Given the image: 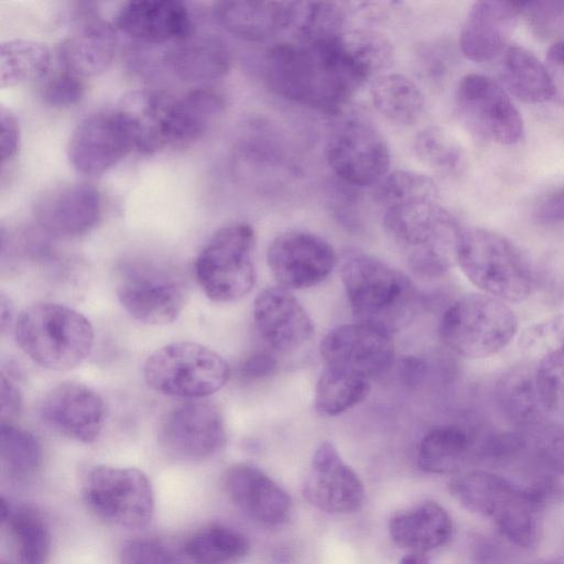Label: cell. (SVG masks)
<instances>
[{
	"label": "cell",
	"mask_w": 564,
	"mask_h": 564,
	"mask_svg": "<svg viewBox=\"0 0 564 564\" xmlns=\"http://www.w3.org/2000/svg\"><path fill=\"white\" fill-rule=\"evenodd\" d=\"M265 78L279 96L325 112H340L368 80L337 37L283 42L270 48Z\"/></svg>",
	"instance_id": "obj_1"
},
{
	"label": "cell",
	"mask_w": 564,
	"mask_h": 564,
	"mask_svg": "<svg viewBox=\"0 0 564 564\" xmlns=\"http://www.w3.org/2000/svg\"><path fill=\"white\" fill-rule=\"evenodd\" d=\"M380 207L386 231L415 275L440 278L457 264L463 228L440 204L436 183Z\"/></svg>",
	"instance_id": "obj_2"
},
{
	"label": "cell",
	"mask_w": 564,
	"mask_h": 564,
	"mask_svg": "<svg viewBox=\"0 0 564 564\" xmlns=\"http://www.w3.org/2000/svg\"><path fill=\"white\" fill-rule=\"evenodd\" d=\"M339 271L350 308L359 323L391 335L415 317L420 294L402 271L361 251L346 253Z\"/></svg>",
	"instance_id": "obj_3"
},
{
	"label": "cell",
	"mask_w": 564,
	"mask_h": 564,
	"mask_svg": "<svg viewBox=\"0 0 564 564\" xmlns=\"http://www.w3.org/2000/svg\"><path fill=\"white\" fill-rule=\"evenodd\" d=\"M127 108L137 117L141 138L138 151L152 154L199 140L224 112V96L213 87H196L180 96L148 91L129 98Z\"/></svg>",
	"instance_id": "obj_4"
},
{
	"label": "cell",
	"mask_w": 564,
	"mask_h": 564,
	"mask_svg": "<svg viewBox=\"0 0 564 564\" xmlns=\"http://www.w3.org/2000/svg\"><path fill=\"white\" fill-rule=\"evenodd\" d=\"M457 264L484 294L503 302H522L535 288L527 254L508 237L489 229H462Z\"/></svg>",
	"instance_id": "obj_5"
},
{
	"label": "cell",
	"mask_w": 564,
	"mask_h": 564,
	"mask_svg": "<svg viewBox=\"0 0 564 564\" xmlns=\"http://www.w3.org/2000/svg\"><path fill=\"white\" fill-rule=\"evenodd\" d=\"M15 340L35 364L69 370L90 354L94 328L79 312L57 303H36L23 310L14 326Z\"/></svg>",
	"instance_id": "obj_6"
},
{
	"label": "cell",
	"mask_w": 564,
	"mask_h": 564,
	"mask_svg": "<svg viewBox=\"0 0 564 564\" xmlns=\"http://www.w3.org/2000/svg\"><path fill=\"white\" fill-rule=\"evenodd\" d=\"M440 336L455 354L485 358L502 350L518 333V317L506 302L487 294H468L443 314Z\"/></svg>",
	"instance_id": "obj_7"
},
{
	"label": "cell",
	"mask_w": 564,
	"mask_h": 564,
	"mask_svg": "<svg viewBox=\"0 0 564 564\" xmlns=\"http://www.w3.org/2000/svg\"><path fill=\"white\" fill-rule=\"evenodd\" d=\"M150 389L169 397L197 400L220 390L230 377L227 361L193 341H174L152 352L143 367Z\"/></svg>",
	"instance_id": "obj_8"
},
{
	"label": "cell",
	"mask_w": 564,
	"mask_h": 564,
	"mask_svg": "<svg viewBox=\"0 0 564 564\" xmlns=\"http://www.w3.org/2000/svg\"><path fill=\"white\" fill-rule=\"evenodd\" d=\"M254 232L235 223L218 229L195 259L196 280L208 299L227 303L247 295L256 282Z\"/></svg>",
	"instance_id": "obj_9"
},
{
	"label": "cell",
	"mask_w": 564,
	"mask_h": 564,
	"mask_svg": "<svg viewBox=\"0 0 564 564\" xmlns=\"http://www.w3.org/2000/svg\"><path fill=\"white\" fill-rule=\"evenodd\" d=\"M83 498L96 517L120 528H145L154 516L151 481L134 467H93L84 479Z\"/></svg>",
	"instance_id": "obj_10"
},
{
	"label": "cell",
	"mask_w": 564,
	"mask_h": 564,
	"mask_svg": "<svg viewBox=\"0 0 564 564\" xmlns=\"http://www.w3.org/2000/svg\"><path fill=\"white\" fill-rule=\"evenodd\" d=\"M140 138V123L128 108L99 110L85 117L74 129L68 159L80 174L101 175L133 149L138 150Z\"/></svg>",
	"instance_id": "obj_11"
},
{
	"label": "cell",
	"mask_w": 564,
	"mask_h": 564,
	"mask_svg": "<svg viewBox=\"0 0 564 564\" xmlns=\"http://www.w3.org/2000/svg\"><path fill=\"white\" fill-rule=\"evenodd\" d=\"M455 112L473 137L501 145H513L524 137V122L507 90L490 77L470 73L455 91Z\"/></svg>",
	"instance_id": "obj_12"
},
{
	"label": "cell",
	"mask_w": 564,
	"mask_h": 564,
	"mask_svg": "<svg viewBox=\"0 0 564 564\" xmlns=\"http://www.w3.org/2000/svg\"><path fill=\"white\" fill-rule=\"evenodd\" d=\"M325 158L343 183L357 187L379 183L390 167L384 138L359 115L345 118L333 129L326 141Z\"/></svg>",
	"instance_id": "obj_13"
},
{
	"label": "cell",
	"mask_w": 564,
	"mask_h": 564,
	"mask_svg": "<svg viewBox=\"0 0 564 564\" xmlns=\"http://www.w3.org/2000/svg\"><path fill=\"white\" fill-rule=\"evenodd\" d=\"M117 295L123 308L147 325H166L183 311L187 299L184 279L154 264H130L121 270Z\"/></svg>",
	"instance_id": "obj_14"
},
{
	"label": "cell",
	"mask_w": 564,
	"mask_h": 564,
	"mask_svg": "<svg viewBox=\"0 0 564 564\" xmlns=\"http://www.w3.org/2000/svg\"><path fill=\"white\" fill-rule=\"evenodd\" d=\"M267 263L281 288L302 290L324 281L335 268L337 254L333 246L316 234L288 230L269 245Z\"/></svg>",
	"instance_id": "obj_15"
},
{
	"label": "cell",
	"mask_w": 564,
	"mask_h": 564,
	"mask_svg": "<svg viewBox=\"0 0 564 564\" xmlns=\"http://www.w3.org/2000/svg\"><path fill=\"white\" fill-rule=\"evenodd\" d=\"M159 441L167 454L183 460H202L216 454L226 442L224 419L212 402L188 400L163 419Z\"/></svg>",
	"instance_id": "obj_16"
},
{
	"label": "cell",
	"mask_w": 564,
	"mask_h": 564,
	"mask_svg": "<svg viewBox=\"0 0 564 564\" xmlns=\"http://www.w3.org/2000/svg\"><path fill=\"white\" fill-rule=\"evenodd\" d=\"M319 349L328 367L367 380L387 372L395 357L390 334L359 322L333 328Z\"/></svg>",
	"instance_id": "obj_17"
},
{
	"label": "cell",
	"mask_w": 564,
	"mask_h": 564,
	"mask_svg": "<svg viewBox=\"0 0 564 564\" xmlns=\"http://www.w3.org/2000/svg\"><path fill=\"white\" fill-rule=\"evenodd\" d=\"M303 496L315 508L332 514L358 511L365 488L357 473L347 465L329 442L315 451L303 482Z\"/></svg>",
	"instance_id": "obj_18"
},
{
	"label": "cell",
	"mask_w": 564,
	"mask_h": 564,
	"mask_svg": "<svg viewBox=\"0 0 564 564\" xmlns=\"http://www.w3.org/2000/svg\"><path fill=\"white\" fill-rule=\"evenodd\" d=\"M100 192L88 183H69L48 189L33 206L41 229L59 238H76L91 231L102 217Z\"/></svg>",
	"instance_id": "obj_19"
},
{
	"label": "cell",
	"mask_w": 564,
	"mask_h": 564,
	"mask_svg": "<svg viewBox=\"0 0 564 564\" xmlns=\"http://www.w3.org/2000/svg\"><path fill=\"white\" fill-rule=\"evenodd\" d=\"M43 423L54 432L89 444L97 440L105 423V404L90 387L63 382L52 388L39 408Z\"/></svg>",
	"instance_id": "obj_20"
},
{
	"label": "cell",
	"mask_w": 564,
	"mask_h": 564,
	"mask_svg": "<svg viewBox=\"0 0 564 564\" xmlns=\"http://www.w3.org/2000/svg\"><path fill=\"white\" fill-rule=\"evenodd\" d=\"M258 335L273 354H291L308 344L314 325L299 300L281 286L262 290L253 302Z\"/></svg>",
	"instance_id": "obj_21"
},
{
	"label": "cell",
	"mask_w": 564,
	"mask_h": 564,
	"mask_svg": "<svg viewBox=\"0 0 564 564\" xmlns=\"http://www.w3.org/2000/svg\"><path fill=\"white\" fill-rule=\"evenodd\" d=\"M224 488L234 506L257 523L280 525L291 516L289 494L256 466L237 464L228 468Z\"/></svg>",
	"instance_id": "obj_22"
},
{
	"label": "cell",
	"mask_w": 564,
	"mask_h": 564,
	"mask_svg": "<svg viewBox=\"0 0 564 564\" xmlns=\"http://www.w3.org/2000/svg\"><path fill=\"white\" fill-rule=\"evenodd\" d=\"M520 17L518 2H474L459 33L462 53L475 63L489 62L501 55Z\"/></svg>",
	"instance_id": "obj_23"
},
{
	"label": "cell",
	"mask_w": 564,
	"mask_h": 564,
	"mask_svg": "<svg viewBox=\"0 0 564 564\" xmlns=\"http://www.w3.org/2000/svg\"><path fill=\"white\" fill-rule=\"evenodd\" d=\"M116 26L144 43L178 42L192 34V17L184 2L135 0L126 2L116 17Z\"/></svg>",
	"instance_id": "obj_24"
},
{
	"label": "cell",
	"mask_w": 564,
	"mask_h": 564,
	"mask_svg": "<svg viewBox=\"0 0 564 564\" xmlns=\"http://www.w3.org/2000/svg\"><path fill=\"white\" fill-rule=\"evenodd\" d=\"M116 48V29L102 19L86 18L59 42L57 56L64 70L84 79L106 72Z\"/></svg>",
	"instance_id": "obj_25"
},
{
	"label": "cell",
	"mask_w": 564,
	"mask_h": 564,
	"mask_svg": "<svg viewBox=\"0 0 564 564\" xmlns=\"http://www.w3.org/2000/svg\"><path fill=\"white\" fill-rule=\"evenodd\" d=\"M295 1H221L214 14L219 25L248 42H262L292 26Z\"/></svg>",
	"instance_id": "obj_26"
},
{
	"label": "cell",
	"mask_w": 564,
	"mask_h": 564,
	"mask_svg": "<svg viewBox=\"0 0 564 564\" xmlns=\"http://www.w3.org/2000/svg\"><path fill=\"white\" fill-rule=\"evenodd\" d=\"M166 67L176 77L206 83L224 77L231 66V52L213 35H193L175 42L164 54Z\"/></svg>",
	"instance_id": "obj_27"
},
{
	"label": "cell",
	"mask_w": 564,
	"mask_h": 564,
	"mask_svg": "<svg viewBox=\"0 0 564 564\" xmlns=\"http://www.w3.org/2000/svg\"><path fill=\"white\" fill-rule=\"evenodd\" d=\"M482 437L458 424H443L430 430L417 451L420 467L431 474H454L471 460H478Z\"/></svg>",
	"instance_id": "obj_28"
},
{
	"label": "cell",
	"mask_w": 564,
	"mask_h": 564,
	"mask_svg": "<svg viewBox=\"0 0 564 564\" xmlns=\"http://www.w3.org/2000/svg\"><path fill=\"white\" fill-rule=\"evenodd\" d=\"M453 533V522L438 503L425 501L389 521L391 540L410 552L426 553L446 544Z\"/></svg>",
	"instance_id": "obj_29"
},
{
	"label": "cell",
	"mask_w": 564,
	"mask_h": 564,
	"mask_svg": "<svg viewBox=\"0 0 564 564\" xmlns=\"http://www.w3.org/2000/svg\"><path fill=\"white\" fill-rule=\"evenodd\" d=\"M500 56L499 76L508 93L527 104H545L554 99L553 78L533 53L510 45Z\"/></svg>",
	"instance_id": "obj_30"
},
{
	"label": "cell",
	"mask_w": 564,
	"mask_h": 564,
	"mask_svg": "<svg viewBox=\"0 0 564 564\" xmlns=\"http://www.w3.org/2000/svg\"><path fill=\"white\" fill-rule=\"evenodd\" d=\"M452 496L467 510L492 519L519 494L520 482L489 470H468L449 482Z\"/></svg>",
	"instance_id": "obj_31"
},
{
	"label": "cell",
	"mask_w": 564,
	"mask_h": 564,
	"mask_svg": "<svg viewBox=\"0 0 564 564\" xmlns=\"http://www.w3.org/2000/svg\"><path fill=\"white\" fill-rule=\"evenodd\" d=\"M1 524L21 564H46L52 538L44 517L33 507L1 497Z\"/></svg>",
	"instance_id": "obj_32"
},
{
	"label": "cell",
	"mask_w": 564,
	"mask_h": 564,
	"mask_svg": "<svg viewBox=\"0 0 564 564\" xmlns=\"http://www.w3.org/2000/svg\"><path fill=\"white\" fill-rule=\"evenodd\" d=\"M495 398L502 414L521 431L544 422L546 412L539 397L534 369L516 366L505 371L495 384Z\"/></svg>",
	"instance_id": "obj_33"
},
{
	"label": "cell",
	"mask_w": 564,
	"mask_h": 564,
	"mask_svg": "<svg viewBox=\"0 0 564 564\" xmlns=\"http://www.w3.org/2000/svg\"><path fill=\"white\" fill-rule=\"evenodd\" d=\"M371 100L379 113L398 126H414L424 111V96L408 76L386 73L375 78Z\"/></svg>",
	"instance_id": "obj_34"
},
{
	"label": "cell",
	"mask_w": 564,
	"mask_h": 564,
	"mask_svg": "<svg viewBox=\"0 0 564 564\" xmlns=\"http://www.w3.org/2000/svg\"><path fill=\"white\" fill-rule=\"evenodd\" d=\"M246 535L220 523H213L192 533L183 553L194 564H239L249 553Z\"/></svg>",
	"instance_id": "obj_35"
},
{
	"label": "cell",
	"mask_w": 564,
	"mask_h": 564,
	"mask_svg": "<svg viewBox=\"0 0 564 564\" xmlns=\"http://www.w3.org/2000/svg\"><path fill=\"white\" fill-rule=\"evenodd\" d=\"M52 55L45 43L11 39L0 44V85L2 88L45 77Z\"/></svg>",
	"instance_id": "obj_36"
},
{
	"label": "cell",
	"mask_w": 564,
	"mask_h": 564,
	"mask_svg": "<svg viewBox=\"0 0 564 564\" xmlns=\"http://www.w3.org/2000/svg\"><path fill=\"white\" fill-rule=\"evenodd\" d=\"M369 392L367 379L327 366L317 380L314 403L319 413L335 416L362 402Z\"/></svg>",
	"instance_id": "obj_37"
},
{
	"label": "cell",
	"mask_w": 564,
	"mask_h": 564,
	"mask_svg": "<svg viewBox=\"0 0 564 564\" xmlns=\"http://www.w3.org/2000/svg\"><path fill=\"white\" fill-rule=\"evenodd\" d=\"M346 3L295 1L292 26L297 41L316 42L337 37L345 29Z\"/></svg>",
	"instance_id": "obj_38"
},
{
	"label": "cell",
	"mask_w": 564,
	"mask_h": 564,
	"mask_svg": "<svg viewBox=\"0 0 564 564\" xmlns=\"http://www.w3.org/2000/svg\"><path fill=\"white\" fill-rule=\"evenodd\" d=\"M0 459L2 471L15 480L33 476L42 463L39 440L12 422H1Z\"/></svg>",
	"instance_id": "obj_39"
},
{
	"label": "cell",
	"mask_w": 564,
	"mask_h": 564,
	"mask_svg": "<svg viewBox=\"0 0 564 564\" xmlns=\"http://www.w3.org/2000/svg\"><path fill=\"white\" fill-rule=\"evenodd\" d=\"M340 42L366 77H378L390 67L394 57L391 41L381 32L354 29L340 34Z\"/></svg>",
	"instance_id": "obj_40"
},
{
	"label": "cell",
	"mask_w": 564,
	"mask_h": 564,
	"mask_svg": "<svg viewBox=\"0 0 564 564\" xmlns=\"http://www.w3.org/2000/svg\"><path fill=\"white\" fill-rule=\"evenodd\" d=\"M543 512L525 498L521 481L519 495L506 505L491 520L499 533L510 543L522 549L536 545Z\"/></svg>",
	"instance_id": "obj_41"
},
{
	"label": "cell",
	"mask_w": 564,
	"mask_h": 564,
	"mask_svg": "<svg viewBox=\"0 0 564 564\" xmlns=\"http://www.w3.org/2000/svg\"><path fill=\"white\" fill-rule=\"evenodd\" d=\"M414 152L423 164L442 174H456L465 164L462 145L437 126L425 127L416 133Z\"/></svg>",
	"instance_id": "obj_42"
},
{
	"label": "cell",
	"mask_w": 564,
	"mask_h": 564,
	"mask_svg": "<svg viewBox=\"0 0 564 564\" xmlns=\"http://www.w3.org/2000/svg\"><path fill=\"white\" fill-rule=\"evenodd\" d=\"M534 378L545 412L564 410V345L538 359Z\"/></svg>",
	"instance_id": "obj_43"
},
{
	"label": "cell",
	"mask_w": 564,
	"mask_h": 564,
	"mask_svg": "<svg viewBox=\"0 0 564 564\" xmlns=\"http://www.w3.org/2000/svg\"><path fill=\"white\" fill-rule=\"evenodd\" d=\"M523 432L533 459L546 471L564 476V426L544 421Z\"/></svg>",
	"instance_id": "obj_44"
},
{
	"label": "cell",
	"mask_w": 564,
	"mask_h": 564,
	"mask_svg": "<svg viewBox=\"0 0 564 564\" xmlns=\"http://www.w3.org/2000/svg\"><path fill=\"white\" fill-rule=\"evenodd\" d=\"M184 555L161 539L142 536L123 544L120 564H188Z\"/></svg>",
	"instance_id": "obj_45"
},
{
	"label": "cell",
	"mask_w": 564,
	"mask_h": 564,
	"mask_svg": "<svg viewBox=\"0 0 564 564\" xmlns=\"http://www.w3.org/2000/svg\"><path fill=\"white\" fill-rule=\"evenodd\" d=\"M564 345V313L547 317L525 328L519 338V348L536 360Z\"/></svg>",
	"instance_id": "obj_46"
},
{
	"label": "cell",
	"mask_w": 564,
	"mask_h": 564,
	"mask_svg": "<svg viewBox=\"0 0 564 564\" xmlns=\"http://www.w3.org/2000/svg\"><path fill=\"white\" fill-rule=\"evenodd\" d=\"M84 95V79L64 69L50 77L41 93L46 105L58 108L78 104Z\"/></svg>",
	"instance_id": "obj_47"
},
{
	"label": "cell",
	"mask_w": 564,
	"mask_h": 564,
	"mask_svg": "<svg viewBox=\"0 0 564 564\" xmlns=\"http://www.w3.org/2000/svg\"><path fill=\"white\" fill-rule=\"evenodd\" d=\"M520 15L538 32H547L564 18V1L518 2Z\"/></svg>",
	"instance_id": "obj_48"
},
{
	"label": "cell",
	"mask_w": 564,
	"mask_h": 564,
	"mask_svg": "<svg viewBox=\"0 0 564 564\" xmlns=\"http://www.w3.org/2000/svg\"><path fill=\"white\" fill-rule=\"evenodd\" d=\"M280 362L270 350L252 352L240 365V376L245 380H260L279 372Z\"/></svg>",
	"instance_id": "obj_49"
},
{
	"label": "cell",
	"mask_w": 564,
	"mask_h": 564,
	"mask_svg": "<svg viewBox=\"0 0 564 564\" xmlns=\"http://www.w3.org/2000/svg\"><path fill=\"white\" fill-rule=\"evenodd\" d=\"M0 150L2 164L15 158L20 147V126L10 108L0 109Z\"/></svg>",
	"instance_id": "obj_50"
},
{
	"label": "cell",
	"mask_w": 564,
	"mask_h": 564,
	"mask_svg": "<svg viewBox=\"0 0 564 564\" xmlns=\"http://www.w3.org/2000/svg\"><path fill=\"white\" fill-rule=\"evenodd\" d=\"M533 217L543 225L564 223V186L544 196L536 204Z\"/></svg>",
	"instance_id": "obj_51"
},
{
	"label": "cell",
	"mask_w": 564,
	"mask_h": 564,
	"mask_svg": "<svg viewBox=\"0 0 564 564\" xmlns=\"http://www.w3.org/2000/svg\"><path fill=\"white\" fill-rule=\"evenodd\" d=\"M21 406V394L14 382L1 375V422H11Z\"/></svg>",
	"instance_id": "obj_52"
},
{
	"label": "cell",
	"mask_w": 564,
	"mask_h": 564,
	"mask_svg": "<svg viewBox=\"0 0 564 564\" xmlns=\"http://www.w3.org/2000/svg\"><path fill=\"white\" fill-rule=\"evenodd\" d=\"M426 369L425 360L416 356L403 357L398 364L400 380L410 387H415L423 382Z\"/></svg>",
	"instance_id": "obj_53"
},
{
	"label": "cell",
	"mask_w": 564,
	"mask_h": 564,
	"mask_svg": "<svg viewBox=\"0 0 564 564\" xmlns=\"http://www.w3.org/2000/svg\"><path fill=\"white\" fill-rule=\"evenodd\" d=\"M547 62L564 78V40L557 41L549 47Z\"/></svg>",
	"instance_id": "obj_54"
},
{
	"label": "cell",
	"mask_w": 564,
	"mask_h": 564,
	"mask_svg": "<svg viewBox=\"0 0 564 564\" xmlns=\"http://www.w3.org/2000/svg\"><path fill=\"white\" fill-rule=\"evenodd\" d=\"M12 319V304L4 294L1 295V330L6 332Z\"/></svg>",
	"instance_id": "obj_55"
},
{
	"label": "cell",
	"mask_w": 564,
	"mask_h": 564,
	"mask_svg": "<svg viewBox=\"0 0 564 564\" xmlns=\"http://www.w3.org/2000/svg\"><path fill=\"white\" fill-rule=\"evenodd\" d=\"M540 564H562L557 561H547V562H543V563H540Z\"/></svg>",
	"instance_id": "obj_56"
},
{
	"label": "cell",
	"mask_w": 564,
	"mask_h": 564,
	"mask_svg": "<svg viewBox=\"0 0 564 564\" xmlns=\"http://www.w3.org/2000/svg\"><path fill=\"white\" fill-rule=\"evenodd\" d=\"M1 564H9V563H4V562H2Z\"/></svg>",
	"instance_id": "obj_57"
}]
</instances>
